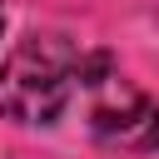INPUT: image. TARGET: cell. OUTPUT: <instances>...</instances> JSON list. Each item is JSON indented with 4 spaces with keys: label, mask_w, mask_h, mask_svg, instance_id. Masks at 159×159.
Returning <instances> with one entry per match:
<instances>
[{
    "label": "cell",
    "mask_w": 159,
    "mask_h": 159,
    "mask_svg": "<svg viewBox=\"0 0 159 159\" xmlns=\"http://www.w3.org/2000/svg\"><path fill=\"white\" fill-rule=\"evenodd\" d=\"M80 75H84V60L60 35H30L0 65V114L20 124H55Z\"/></svg>",
    "instance_id": "obj_1"
},
{
    "label": "cell",
    "mask_w": 159,
    "mask_h": 159,
    "mask_svg": "<svg viewBox=\"0 0 159 159\" xmlns=\"http://www.w3.org/2000/svg\"><path fill=\"white\" fill-rule=\"evenodd\" d=\"M0 20H5V15H0Z\"/></svg>",
    "instance_id": "obj_2"
}]
</instances>
